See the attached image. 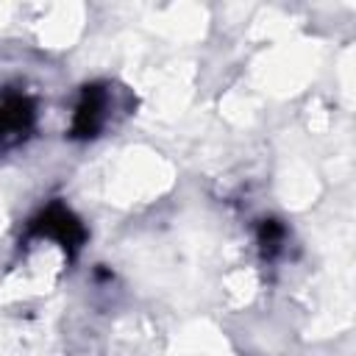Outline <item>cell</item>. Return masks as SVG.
Listing matches in <instances>:
<instances>
[{"mask_svg":"<svg viewBox=\"0 0 356 356\" xmlns=\"http://www.w3.org/2000/svg\"><path fill=\"white\" fill-rule=\"evenodd\" d=\"M31 125V106L22 97H8L0 103V142L17 139Z\"/></svg>","mask_w":356,"mask_h":356,"instance_id":"6da1fadb","label":"cell"}]
</instances>
